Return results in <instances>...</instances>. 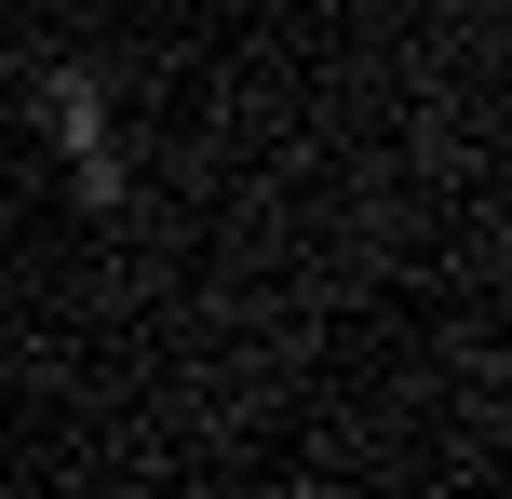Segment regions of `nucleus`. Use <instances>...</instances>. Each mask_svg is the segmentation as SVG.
Here are the masks:
<instances>
[{"instance_id": "f257e3e1", "label": "nucleus", "mask_w": 512, "mask_h": 499, "mask_svg": "<svg viewBox=\"0 0 512 499\" xmlns=\"http://www.w3.org/2000/svg\"><path fill=\"white\" fill-rule=\"evenodd\" d=\"M41 122H54L68 162H122V149H108V81L95 68H41Z\"/></svg>"}]
</instances>
